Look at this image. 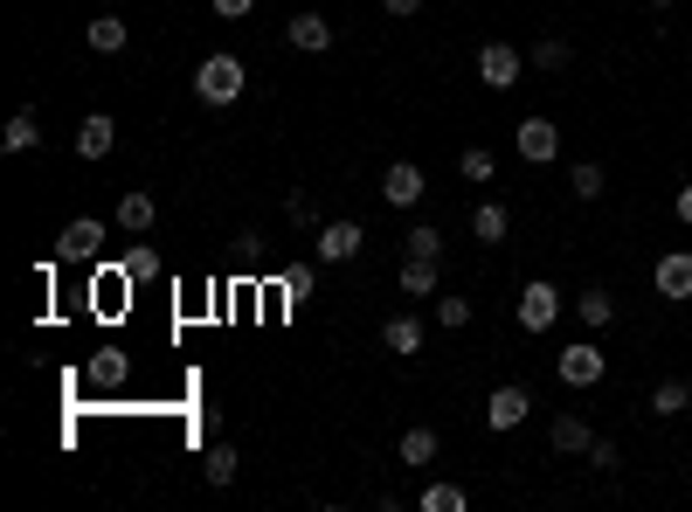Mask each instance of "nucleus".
I'll return each mask as SVG.
<instances>
[{
  "mask_svg": "<svg viewBox=\"0 0 692 512\" xmlns=\"http://www.w3.org/2000/svg\"><path fill=\"white\" fill-rule=\"evenodd\" d=\"M527 409H533V395L519 388V382L492 388V395H485V429H519V423H527Z\"/></svg>",
  "mask_w": 692,
  "mask_h": 512,
  "instance_id": "39448f33",
  "label": "nucleus"
},
{
  "mask_svg": "<svg viewBox=\"0 0 692 512\" xmlns=\"http://www.w3.org/2000/svg\"><path fill=\"white\" fill-rule=\"evenodd\" d=\"M644 8H671V0H644Z\"/></svg>",
  "mask_w": 692,
  "mask_h": 512,
  "instance_id": "e433bc0d",
  "label": "nucleus"
},
{
  "mask_svg": "<svg viewBox=\"0 0 692 512\" xmlns=\"http://www.w3.org/2000/svg\"><path fill=\"white\" fill-rule=\"evenodd\" d=\"M381 347H388V353H423V319H416V312H395V319L381 326Z\"/></svg>",
  "mask_w": 692,
  "mask_h": 512,
  "instance_id": "dca6fc26",
  "label": "nucleus"
},
{
  "mask_svg": "<svg viewBox=\"0 0 692 512\" xmlns=\"http://www.w3.org/2000/svg\"><path fill=\"white\" fill-rule=\"evenodd\" d=\"M153 222H160V201L146 195V187H133V195L118 201V229H125V236H146Z\"/></svg>",
  "mask_w": 692,
  "mask_h": 512,
  "instance_id": "4468645a",
  "label": "nucleus"
},
{
  "mask_svg": "<svg viewBox=\"0 0 692 512\" xmlns=\"http://www.w3.org/2000/svg\"><path fill=\"white\" fill-rule=\"evenodd\" d=\"M402 250H408V257H429V263H437V257H443V236L429 229V222H416V229L402 236Z\"/></svg>",
  "mask_w": 692,
  "mask_h": 512,
  "instance_id": "bb28decb",
  "label": "nucleus"
},
{
  "mask_svg": "<svg viewBox=\"0 0 692 512\" xmlns=\"http://www.w3.org/2000/svg\"><path fill=\"white\" fill-rule=\"evenodd\" d=\"M381 8L395 14V22H416V14H423V0H381Z\"/></svg>",
  "mask_w": 692,
  "mask_h": 512,
  "instance_id": "f704fd0d",
  "label": "nucleus"
},
{
  "mask_svg": "<svg viewBox=\"0 0 692 512\" xmlns=\"http://www.w3.org/2000/svg\"><path fill=\"white\" fill-rule=\"evenodd\" d=\"M519 63H527V55H519L513 42H485V49H478V77H485V90H513V84H519Z\"/></svg>",
  "mask_w": 692,
  "mask_h": 512,
  "instance_id": "423d86ee",
  "label": "nucleus"
},
{
  "mask_svg": "<svg viewBox=\"0 0 692 512\" xmlns=\"http://www.w3.org/2000/svg\"><path fill=\"white\" fill-rule=\"evenodd\" d=\"M285 291H291V298H305V291H312V271H305V263H298V271H285Z\"/></svg>",
  "mask_w": 692,
  "mask_h": 512,
  "instance_id": "72a5a7b5",
  "label": "nucleus"
},
{
  "mask_svg": "<svg viewBox=\"0 0 692 512\" xmlns=\"http://www.w3.org/2000/svg\"><path fill=\"white\" fill-rule=\"evenodd\" d=\"M692 409V382H658L651 388V415H685Z\"/></svg>",
  "mask_w": 692,
  "mask_h": 512,
  "instance_id": "5701e85b",
  "label": "nucleus"
},
{
  "mask_svg": "<svg viewBox=\"0 0 692 512\" xmlns=\"http://www.w3.org/2000/svg\"><path fill=\"white\" fill-rule=\"evenodd\" d=\"M285 215L298 222V229H312V201H305V195H291V201H285Z\"/></svg>",
  "mask_w": 692,
  "mask_h": 512,
  "instance_id": "473e14b6",
  "label": "nucleus"
},
{
  "mask_svg": "<svg viewBox=\"0 0 692 512\" xmlns=\"http://www.w3.org/2000/svg\"><path fill=\"white\" fill-rule=\"evenodd\" d=\"M84 42L98 49V55H118L125 42H133V35H125V22H118V14H98V22L84 28Z\"/></svg>",
  "mask_w": 692,
  "mask_h": 512,
  "instance_id": "a211bd4d",
  "label": "nucleus"
},
{
  "mask_svg": "<svg viewBox=\"0 0 692 512\" xmlns=\"http://www.w3.org/2000/svg\"><path fill=\"white\" fill-rule=\"evenodd\" d=\"M575 319H582V326H589V333H603V326H609V319H616V298L603 291V284H589V291H582V298H575Z\"/></svg>",
  "mask_w": 692,
  "mask_h": 512,
  "instance_id": "f3484780",
  "label": "nucleus"
},
{
  "mask_svg": "<svg viewBox=\"0 0 692 512\" xmlns=\"http://www.w3.org/2000/svg\"><path fill=\"white\" fill-rule=\"evenodd\" d=\"M35 139H42L35 111H14V118H8V132H0V146H8V153H35Z\"/></svg>",
  "mask_w": 692,
  "mask_h": 512,
  "instance_id": "6ab92c4d",
  "label": "nucleus"
},
{
  "mask_svg": "<svg viewBox=\"0 0 692 512\" xmlns=\"http://www.w3.org/2000/svg\"><path fill=\"white\" fill-rule=\"evenodd\" d=\"M90 382H98V388H118V382H125V353H98V360H90Z\"/></svg>",
  "mask_w": 692,
  "mask_h": 512,
  "instance_id": "c85d7f7f",
  "label": "nucleus"
},
{
  "mask_svg": "<svg viewBox=\"0 0 692 512\" xmlns=\"http://www.w3.org/2000/svg\"><path fill=\"white\" fill-rule=\"evenodd\" d=\"M194 98H201V104H236V98H242V63H236L229 49L209 55V63L194 70Z\"/></svg>",
  "mask_w": 692,
  "mask_h": 512,
  "instance_id": "f257e3e1",
  "label": "nucleus"
},
{
  "mask_svg": "<svg viewBox=\"0 0 692 512\" xmlns=\"http://www.w3.org/2000/svg\"><path fill=\"white\" fill-rule=\"evenodd\" d=\"M209 8L222 14V22H242V14H250V8H256V0H209Z\"/></svg>",
  "mask_w": 692,
  "mask_h": 512,
  "instance_id": "2f4dec72",
  "label": "nucleus"
},
{
  "mask_svg": "<svg viewBox=\"0 0 692 512\" xmlns=\"http://www.w3.org/2000/svg\"><path fill=\"white\" fill-rule=\"evenodd\" d=\"M402 291H408V298H437V263H429V257H408V263H402Z\"/></svg>",
  "mask_w": 692,
  "mask_h": 512,
  "instance_id": "4be33fe9",
  "label": "nucleus"
},
{
  "mask_svg": "<svg viewBox=\"0 0 692 512\" xmlns=\"http://www.w3.org/2000/svg\"><path fill=\"white\" fill-rule=\"evenodd\" d=\"M568 63H575V49L561 42V35H540L533 42V70H568Z\"/></svg>",
  "mask_w": 692,
  "mask_h": 512,
  "instance_id": "a878e982",
  "label": "nucleus"
},
{
  "mask_svg": "<svg viewBox=\"0 0 692 512\" xmlns=\"http://www.w3.org/2000/svg\"><path fill=\"white\" fill-rule=\"evenodd\" d=\"M513 146H519V160H527V166H548V160H561V125L533 111V118H519Z\"/></svg>",
  "mask_w": 692,
  "mask_h": 512,
  "instance_id": "7ed1b4c3",
  "label": "nucleus"
},
{
  "mask_svg": "<svg viewBox=\"0 0 692 512\" xmlns=\"http://www.w3.org/2000/svg\"><path fill=\"white\" fill-rule=\"evenodd\" d=\"M679 222H685V229H692V180L679 187Z\"/></svg>",
  "mask_w": 692,
  "mask_h": 512,
  "instance_id": "c9c22d12",
  "label": "nucleus"
},
{
  "mask_svg": "<svg viewBox=\"0 0 692 512\" xmlns=\"http://www.w3.org/2000/svg\"><path fill=\"white\" fill-rule=\"evenodd\" d=\"M402 464H437V429H402Z\"/></svg>",
  "mask_w": 692,
  "mask_h": 512,
  "instance_id": "393cba45",
  "label": "nucleus"
},
{
  "mask_svg": "<svg viewBox=\"0 0 692 512\" xmlns=\"http://www.w3.org/2000/svg\"><path fill=\"white\" fill-rule=\"evenodd\" d=\"M111 146H118V118H104V111H90V118L77 125V153H84V160H104Z\"/></svg>",
  "mask_w": 692,
  "mask_h": 512,
  "instance_id": "9b49d317",
  "label": "nucleus"
},
{
  "mask_svg": "<svg viewBox=\"0 0 692 512\" xmlns=\"http://www.w3.org/2000/svg\"><path fill=\"white\" fill-rule=\"evenodd\" d=\"M609 374V353L595 347V339H575V347H561V382L568 388H595Z\"/></svg>",
  "mask_w": 692,
  "mask_h": 512,
  "instance_id": "f03ea898",
  "label": "nucleus"
},
{
  "mask_svg": "<svg viewBox=\"0 0 692 512\" xmlns=\"http://www.w3.org/2000/svg\"><path fill=\"white\" fill-rule=\"evenodd\" d=\"M98 242H104V222L98 215H77L63 236H55V250H63L70 263H84V257H98Z\"/></svg>",
  "mask_w": 692,
  "mask_h": 512,
  "instance_id": "9d476101",
  "label": "nucleus"
},
{
  "mask_svg": "<svg viewBox=\"0 0 692 512\" xmlns=\"http://www.w3.org/2000/svg\"><path fill=\"white\" fill-rule=\"evenodd\" d=\"M423 187H429V180H423V166H416V160H395V166L381 174V195L395 201V208H416V201H423Z\"/></svg>",
  "mask_w": 692,
  "mask_h": 512,
  "instance_id": "1a4fd4ad",
  "label": "nucleus"
},
{
  "mask_svg": "<svg viewBox=\"0 0 692 512\" xmlns=\"http://www.w3.org/2000/svg\"><path fill=\"white\" fill-rule=\"evenodd\" d=\"M285 35H291V49H305V55H326L332 49V22H326V14H298Z\"/></svg>",
  "mask_w": 692,
  "mask_h": 512,
  "instance_id": "2eb2a0df",
  "label": "nucleus"
},
{
  "mask_svg": "<svg viewBox=\"0 0 692 512\" xmlns=\"http://www.w3.org/2000/svg\"><path fill=\"white\" fill-rule=\"evenodd\" d=\"M437 326H471V298H437Z\"/></svg>",
  "mask_w": 692,
  "mask_h": 512,
  "instance_id": "c756f323",
  "label": "nucleus"
},
{
  "mask_svg": "<svg viewBox=\"0 0 692 512\" xmlns=\"http://www.w3.org/2000/svg\"><path fill=\"white\" fill-rule=\"evenodd\" d=\"M457 174H464V180H478V187H492V174H499L492 146H464V153H457Z\"/></svg>",
  "mask_w": 692,
  "mask_h": 512,
  "instance_id": "412c9836",
  "label": "nucleus"
},
{
  "mask_svg": "<svg viewBox=\"0 0 692 512\" xmlns=\"http://www.w3.org/2000/svg\"><path fill=\"white\" fill-rule=\"evenodd\" d=\"M361 242H367V229H361V222H326V229H319V242H312V250H319V263H353V257H361Z\"/></svg>",
  "mask_w": 692,
  "mask_h": 512,
  "instance_id": "6e6552de",
  "label": "nucleus"
},
{
  "mask_svg": "<svg viewBox=\"0 0 692 512\" xmlns=\"http://www.w3.org/2000/svg\"><path fill=\"white\" fill-rule=\"evenodd\" d=\"M589 464L595 471H616V444H609V436H595V444H589Z\"/></svg>",
  "mask_w": 692,
  "mask_h": 512,
  "instance_id": "7c9ffc66",
  "label": "nucleus"
},
{
  "mask_svg": "<svg viewBox=\"0 0 692 512\" xmlns=\"http://www.w3.org/2000/svg\"><path fill=\"white\" fill-rule=\"evenodd\" d=\"M471 236L485 242V250H492V242H506V236H513L506 201H478V208H471Z\"/></svg>",
  "mask_w": 692,
  "mask_h": 512,
  "instance_id": "ddd939ff",
  "label": "nucleus"
},
{
  "mask_svg": "<svg viewBox=\"0 0 692 512\" xmlns=\"http://www.w3.org/2000/svg\"><path fill=\"white\" fill-rule=\"evenodd\" d=\"M201 471H209V485H236V471H242L236 444H209V458H201Z\"/></svg>",
  "mask_w": 692,
  "mask_h": 512,
  "instance_id": "aec40b11",
  "label": "nucleus"
},
{
  "mask_svg": "<svg viewBox=\"0 0 692 512\" xmlns=\"http://www.w3.org/2000/svg\"><path fill=\"white\" fill-rule=\"evenodd\" d=\"M548 444L561 450V458H589V444H595V429L582 423V415H554V429H548Z\"/></svg>",
  "mask_w": 692,
  "mask_h": 512,
  "instance_id": "f8f14e48",
  "label": "nucleus"
},
{
  "mask_svg": "<svg viewBox=\"0 0 692 512\" xmlns=\"http://www.w3.org/2000/svg\"><path fill=\"white\" fill-rule=\"evenodd\" d=\"M603 187H609V180H603V166H595V160L568 166V195H575V201H603Z\"/></svg>",
  "mask_w": 692,
  "mask_h": 512,
  "instance_id": "b1692460",
  "label": "nucleus"
},
{
  "mask_svg": "<svg viewBox=\"0 0 692 512\" xmlns=\"http://www.w3.org/2000/svg\"><path fill=\"white\" fill-rule=\"evenodd\" d=\"M651 291L671 298V305H679V298H692V250H665L658 263H651Z\"/></svg>",
  "mask_w": 692,
  "mask_h": 512,
  "instance_id": "20e7f679",
  "label": "nucleus"
},
{
  "mask_svg": "<svg viewBox=\"0 0 692 512\" xmlns=\"http://www.w3.org/2000/svg\"><path fill=\"white\" fill-rule=\"evenodd\" d=\"M554 319H561V291H554L548 277H533L527 291H519V326H527V333H548Z\"/></svg>",
  "mask_w": 692,
  "mask_h": 512,
  "instance_id": "0eeeda50",
  "label": "nucleus"
},
{
  "mask_svg": "<svg viewBox=\"0 0 692 512\" xmlns=\"http://www.w3.org/2000/svg\"><path fill=\"white\" fill-rule=\"evenodd\" d=\"M416 505H423V512H464V491H457V485H423Z\"/></svg>",
  "mask_w": 692,
  "mask_h": 512,
  "instance_id": "cd10ccee",
  "label": "nucleus"
}]
</instances>
